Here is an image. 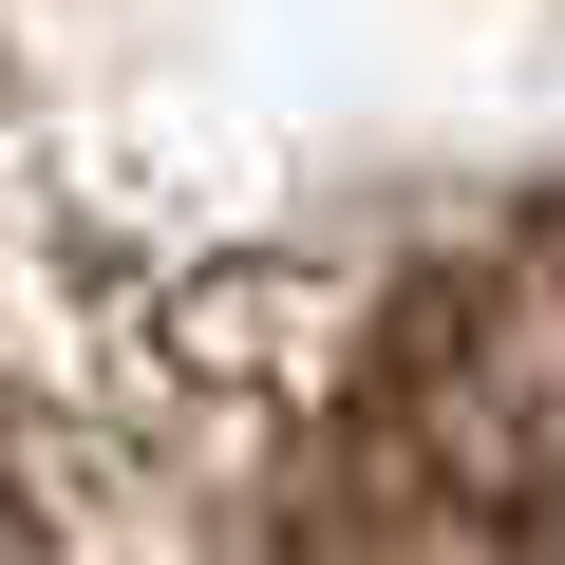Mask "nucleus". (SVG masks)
Returning <instances> with one entry per match:
<instances>
[{"instance_id":"nucleus-1","label":"nucleus","mask_w":565,"mask_h":565,"mask_svg":"<svg viewBox=\"0 0 565 565\" xmlns=\"http://www.w3.org/2000/svg\"><path fill=\"white\" fill-rule=\"evenodd\" d=\"M377 452L471 509V527H546L565 509V245L527 264H452L377 340Z\"/></svg>"}]
</instances>
